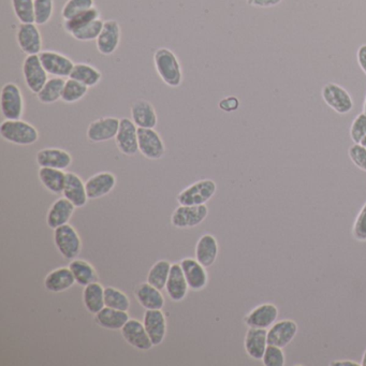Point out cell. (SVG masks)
<instances>
[{
  "label": "cell",
  "mask_w": 366,
  "mask_h": 366,
  "mask_svg": "<svg viewBox=\"0 0 366 366\" xmlns=\"http://www.w3.org/2000/svg\"><path fill=\"white\" fill-rule=\"evenodd\" d=\"M321 96L324 102L338 114H347L353 107V100L350 93L344 87L335 83L324 85L322 87Z\"/></svg>",
  "instance_id": "obj_10"
},
{
  "label": "cell",
  "mask_w": 366,
  "mask_h": 366,
  "mask_svg": "<svg viewBox=\"0 0 366 366\" xmlns=\"http://www.w3.org/2000/svg\"><path fill=\"white\" fill-rule=\"evenodd\" d=\"M220 252V246L216 238L212 234H204L199 238L196 245V259L206 266V268L212 266L216 261Z\"/></svg>",
  "instance_id": "obj_28"
},
{
  "label": "cell",
  "mask_w": 366,
  "mask_h": 366,
  "mask_svg": "<svg viewBox=\"0 0 366 366\" xmlns=\"http://www.w3.org/2000/svg\"><path fill=\"white\" fill-rule=\"evenodd\" d=\"M357 59L360 68H361L362 71H363L366 75V45H361V47L358 49Z\"/></svg>",
  "instance_id": "obj_50"
},
{
  "label": "cell",
  "mask_w": 366,
  "mask_h": 366,
  "mask_svg": "<svg viewBox=\"0 0 366 366\" xmlns=\"http://www.w3.org/2000/svg\"><path fill=\"white\" fill-rule=\"evenodd\" d=\"M63 196L70 201L75 208H83L89 200L86 186L82 178L73 172L66 173V183Z\"/></svg>",
  "instance_id": "obj_20"
},
{
  "label": "cell",
  "mask_w": 366,
  "mask_h": 366,
  "mask_svg": "<svg viewBox=\"0 0 366 366\" xmlns=\"http://www.w3.org/2000/svg\"><path fill=\"white\" fill-rule=\"evenodd\" d=\"M298 332V326L292 320H282L273 324L268 332V345L286 347L293 340Z\"/></svg>",
  "instance_id": "obj_25"
},
{
  "label": "cell",
  "mask_w": 366,
  "mask_h": 366,
  "mask_svg": "<svg viewBox=\"0 0 366 366\" xmlns=\"http://www.w3.org/2000/svg\"><path fill=\"white\" fill-rule=\"evenodd\" d=\"M17 43L26 55H39L43 52V36L37 24H20L17 31Z\"/></svg>",
  "instance_id": "obj_11"
},
{
  "label": "cell",
  "mask_w": 366,
  "mask_h": 366,
  "mask_svg": "<svg viewBox=\"0 0 366 366\" xmlns=\"http://www.w3.org/2000/svg\"><path fill=\"white\" fill-rule=\"evenodd\" d=\"M40 182L49 192L54 195L63 194L66 183L63 170L53 168H40L38 172Z\"/></svg>",
  "instance_id": "obj_33"
},
{
  "label": "cell",
  "mask_w": 366,
  "mask_h": 366,
  "mask_svg": "<svg viewBox=\"0 0 366 366\" xmlns=\"http://www.w3.org/2000/svg\"><path fill=\"white\" fill-rule=\"evenodd\" d=\"M121 39V29L119 22L115 20H107L103 24L100 35L97 38V49L105 56H110L119 49Z\"/></svg>",
  "instance_id": "obj_14"
},
{
  "label": "cell",
  "mask_w": 366,
  "mask_h": 366,
  "mask_svg": "<svg viewBox=\"0 0 366 366\" xmlns=\"http://www.w3.org/2000/svg\"><path fill=\"white\" fill-rule=\"evenodd\" d=\"M349 157L358 168L366 171V147L356 143L349 148Z\"/></svg>",
  "instance_id": "obj_46"
},
{
  "label": "cell",
  "mask_w": 366,
  "mask_h": 366,
  "mask_svg": "<svg viewBox=\"0 0 366 366\" xmlns=\"http://www.w3.org/2000/svg\"><path fill=\"white\" fill-rule=\"evenodd\" d=\"M262 361L266 366H282L284 364V356L282 348L277 346L268 345L264 352Z\"/></svg>",
  "instance_id": "obj_45"
},
{
  "label": "cell",
  "mask_w": 366,
  "mask_h": 366,
  "mask_svg": "<svg viewBox=\"0 0 366 366\" xmlns=\"http://www.w3.org/2000/svg\"><path fill=\"white\" fill-rule=\"evenodd\" d=\"M350 137L355 143H361L366 137V112L358 115L352 121Z\"/></svg>",
  "instance_id": "obj_44"
},
{
  "label": "cell",
  "mask_w": 366,
  "mask_h": 366,
  "mask_svg": "<svg viewBox=\"0 0 366 366\" xmlns=\"http://www.w3.org/2000/svg\"><path fill=\"white\" fill-rule=\"evenodd\" d=\"M22 70L26 86L31 93H39L49 79V75L40 61L39 55H27L24 59Z\"/></svg>",
  "instance_id": "obj_7"
},
{
  "label": "cell",
  "mask_w": 366,
  "mask_h": 366,
  "mask_svg": "<svg viewBox=\"0 0 366 366\" xmlns=\"http://www.w3.org/2000/svg\"><path fill=\"white\" fill-rule=\"evenodd\" d=\"M363 107H364V112H366V97H365V100H364Z\"/></svg>",
  "instance_id": "obj_54"
},
{
  "label": "cell",
  "mask_w": 366,
  "mask_h": 366,
  "mask_svg": "<svg viewBox=\"0 0 366 366\" xmlns=\"http://www.w3.org/2000/svg\"><path fill=\"white\" fill-rule=\"evenodd\" d=\"M116 176L107 171L93 175L85 183L89 200H96L110 194L116 186Z\"/></svg>",
  "instance_id": "obj_19"
},
{
  "label": "cell",
  "mask_w": 366,
  "mask_h": 366,
  "mask_svg": "<svg viewBox=\"0 0 366 366\" xmlns=\"http://www.w3.org/2000/svg\"><path fill=\"white\" fill-rule=\"evenodd\" d=\"M131 119L138 128H155L158 123L156 110L150 101L135 100L130 107Z\"/></svg>",
  "instance_id": "obj_21"
},
{
  "label": "cell",
  "mask_w": 366,
  "mask_h": 366,
  "mask_svg": "<svg viewBox=\"0 0 366 366\" xmlns=\"http://www.w3.org/2000/svg\"><path fill=\"white\" fill-rule=\"evenodd\" d=\"M103 24H105V22L102 20H95V21L89 23V25L84 26L79 31L71 33V36L77 41H81V43L93 41V40H97V38L100 35L103 29Z\"/></svg>",
  "instance_id": "obj_41"
},
{
  "label": "cell",
  "mask_w": 366,
  "mask_h": 366,
  "mask_svg": "<svg viewBox=\"0 0 366 366\" xmlns=\"http://www.w3.org/2000/svg\"><path fill=\"white\" fill-rule=\"evenodd\" d=\"M266 329L250 328L245 336V349L247 355L254 360H262L268 347V332Z\"/></svg>",
  "instance_id": "obj_30"
},
{
  "label": "cell",
  "mask_w": 366,
  "mask_h": 366,
  "mask_svg": "<svg viewBox=\"0 0 366 366\" xmlns=\"http://www.w3.org/2000/svg\"><path fill=\"white\" fill-rule=\"evenodd\" d=\"M138 129L132 119L128 117L121 119V125L115 137V142L121 154L131 157L139 152Z\"/></svg>",
  "instance_id": "obj_9"
},
{
  "label": "cell",
  "mask_w": 366,
  "mask_h": 366,
  "mask_svg": "<svg viewBox=\"0 0 366 366\" xmlns=\"http://www.w3.org/2000/svg\"><path fill=\"white\" fill-rule=\"evenodd\" d=\"M137 301L145 310H162L165 306L164 294L150 282H141L135 289Z\"/></svg>",
  "instance_id": "obj_26"
},
{
  "label": "cell",
  "mask_w": 366,
  "mask_h": 366,
  "mask_svg": "<svg viewBox=\"0 0 366 366\" xmlns=\"http://www.w3.org/2000/svg\"><path fill=\"white\" fill-rule=\"evenodd\" d=\"M98 19H100V12H99V10L97 9L96 7H93L91 8V9L87 10V11L75 15L73 19L63 21V29H65L66 33L71 35V33H75V31H79V29H82L84 26L89 25L91 22Z\"/></svg>",
  "instance_id": "obj_37"
},
{
  "label": "cell",
  "mask_w": 366,
  "mask_h": 366,
  "mask_svg": "<svg viewBox=\"0 0 366 366\" xmlns=\"http://www.w3.org/2000/svg\"><path fill=\"white\" fill-rule=\"evenodd\" d=\"M360 144H362L364 147H366V137L363 139V140L361 141V143H360Z\"/></svg>",
  "instance_id": "obj_53"
},
{
  "label": "cell",
  "mask_w": 366,
  "mask_h": 366,
  "mask_svg": "<svg viewBox=\"0 0 366 366\" xmlns=\"http://www.w3.org/2000/svg\"><path fill=\"white\" fill-rule=\"evenodd\" d=\"M105 303L107 307L128 312L130 301L125 292L114 287L105 288Z\"/></svg>",
  "instance_id": "obj_39"
},
{
  "label": "cell",
  "mask_w": 366,
  "mask_h": 366,
  "mask_svg": "<svg viewBox=\"0 0 366 366\" xmlns=\"http://www.w3.org/2000/svg\"><path fill=\"white\" fill-rule=\"evenodd\" d=\"M143 324L153 345L159 346L165 341L167 334V319L162 310H145Z\"/></svg>",
  "instance_id": "obj_16"
},
{
  "label": "cell",
  "mask_w": 366,
  "mask_h": 366,
  "mask_svg": "<svg viewBox=\"0 0 366 366\" xmlns=\"http://www.w3.org/2000/svg\"><path fill=\"white\" fill-rule=\"evenodd\" d=\"M184 272L185 278L188 284L189 289L200 291L206 287L208 282V274L206 266L194 258H184L180 262Z\"/></svg>",
  "instance_id": "obj_17"
},
{
  "label": "cell",
  "mask_w": 366,
  "mask_h": 366,
  "mask_svg": "<svg viewBox=\"0 0 366 366\" xmlns=\"http://www.w3.org/2000/svg\"><path fill=\"white\" fill-rule=\"evenodd\" d=\"M119 125L121 119L117 117H101L91 121L86 131L87 139L93 143L112 140L119 132Z\"/></svg>",
  "instance_id": "obj_13"
},
{
  "label": "cell",
  "mask_w": 366,
  "mask_h": 366,
  "mask_svg": "<svg viewBox=\"0 0 366 366\" xmlns=\"http://www.w3.org/2000/svg\"><path fill=\"white\" fill-rule=\"evenodd\" d=\"M282 0H246V3L252 7L272 8L280 5Z\"/></svg>",
  "instance_id": "obj_49"
},
{
  "label": "cell",
  "mask_w": 366,
  "mask_h": 366,
  "mask_svg": "<svg viewBox=\"0 0 366 366\" xmlns=\"http://www.w3.org/2000/svg\"><path fill=\"white\" fill-rule=\"evenodd\" d=\"M75 284V278L69 266L55 268L47 274L45 280V289L53 293H61L70 289Z\"/></svg>",
  "instance_id": "obj_27"
},
{
  "label": "cell",
  "mask_w": 366,
  "mask_h": 366,
  "mask_svg": "<svg viewBox=\"0 0 366 366\" xmlns=\"http://www.w3.org/2000/svg\"><path fill=\"white\" fill-rule=\"evenodd\" d=\"M47 75L56 77H69L75 63L63 54L55 51H43L39 54Z\"/></svg>",
  "instance_id": "obj_12"
},
{
  "label": "cell",
  "mask_w": 366,
  "mask_h": 366,
  "mask_svg": "<svg viewBox=\"0 0 366 366\" xmlns=\"http://www.w3.org/2000/svg\"><path fill=\"white\" fill-rule=\"evenodd\" d=\"M217 185L213 180H200L189 185L176 197L180 206H203L216 194Z\"/></svg>",
  "instance_id": "obj_4"
},
{
  "label": "cell",
  "mask_w": 366,
  "mask_h": 366,
  "mask_svg": "<svg viewBox=\"0 0 366 366\" xmlns=\"http://www.w3.org/2000/svg\"><path fill=\"white\" fill-rule=\"evenodd\" d=\"M154 66L160 79L171 89H178L183 82V70L178 56L167 47H160L154 54Z\"/></svg>",
  "instance_id": "obj_1"
},
{
  "label": "cell",
  "mask_w": 366,
  "mask_h": 366,
  "mask_svg": "<svg viewBox=\"0 0 366 366\" xmlns=\"http://www.w3.org/2000/svg\"><path fill=\"white\" fill-rule=\"evenodd\" d=\"M71 79H77V82L86 85L89 89L97 86L102 79V75L97 68L89 63H75L71 73Z\"/></svg>",
  "instance_id": "obj_34"
},
{
  "label": "cell",
  "mask_w": 366,
  "mask_h": 366,
  "mask_svg": "<svg viewBox=\"0 0 366 366\" xmlns=\"http://www.w3.org/2000/svg\"><path fill=\"white\" fill-rule=\"evenodd\" d=\"M54 12V0H35V24L45 25L51 21Z\"/></svg>",
  "instance_id": "obj_43"
},
{
  "label": "cell",
  "mask_w": 366,
  "mask_h": 366,
  "mask_svg": "<svg viewBox=\"0 0 366 366\" xmlns=\"http://www.w3.org/2000/svg\"><path fill=\"white\" fill-rule=\"evenodd\" d=\"M362 366H366V350L364 352L363 359H362Z\"/></svg>",
  "instance_id": "obj_52"
},
{
  "label": "cell",
  "mask_w": 366,
  "mask_h": 366,
  "mask_svg": "<svg viewBox=\"0 0 366 366\" xmlns=\"http://www.w3.org/2000/svg\"><path fill=\"white\" fill-rule=\"evenodd\" d=\"M95 7L93 0H67L61 10L63 21L73 19L75 15Z\"/></svg>",
  "instance_id": "obj_42"
},
{
  "label": "cell",
  "mask_w": 366,
  "mask_h": 366,
  "mask_svg": "<svg viewBox=\"0 0 366 366\" xmlns=\"http://www.w3.org/2000/svg\"><path fill=\"white\" fill-rule=\"evenodd\" d=\"M332 365H352V366H358L359 364L355 363V362L351 361H345V362H334V363H332Z\"/></svg>",
  "instance_id": "obj_51"
},
{
  "label": "cell",
  "mask_w": 366,
  "mask_h": 366,
  "mask_svg": "<svg viewBox=\"0 0 366 366\" xmlns=\"http://www.w3.org/2000/svg\"><path fill=\"white\" fill-rule=\"evenodd\" d=\"M1 113L6 119H21L25 109L23 93L15 83H6L0 95Z\"/></svg>",
  "instance_id": "obj_5"
},
{
  "label": "cell",
  "mask_w": 366,
  "mask_h": 366,
  "mask_svg": "<svg viewBox=\"0 0 366 366\" xmlns=\"http://www.w3.org/2000/svg\"><path fill=\"white\" fill-rule=\"evenodd\" d=\"M36 161L40 168H53L66 170L73 164V156L61 148H43L36 155Z\"/></svg>",
  "instance_id": "obj_18"
},
{
  "label": "cell",
  "mask_w": 366,
  "mask_h": 366,
  "mask_svg": "<svg viewBox=\"0 0 366 366\" xmlns=\"http://www.w3.org/2000/svg\"><path fill=\"white\" fill-rule=\"evenodd\" d=\"M83 303L87 312L96 315L105 306V288L99 282L87 284L83 290Z\"/></svg>",
  "instance_id": "obj_31"
},
{
  "label": "cell",
  "mask_w": 366,
  "mask_h": 366,
  "mask_svg": "<svg viewBox=\"0 0 366 366\" xmlns=\"http://www.w3.org/2000/svg\"><path fill=\"white\" fill-rule=\"evenodd\" d=\"M69 268L73 272L75 278V282L82 287H86L87 284L98 282L99 276L97 270L86 260L75 259L71 260Z\"/></svg>",
  "instance_id": "obj_32"
},
{
  "label": "cell",
  "mask_w": 366,
  "mask_h": 366,
  "mask_svg": "<svg viewBox=\"0 0 366 366\" xmlns=\"http://www.w3.org/2000/svg\"><path fill=\"white\" fill-rule=\"evenodd\" d=\"M208 208L203 206H180L171 216V224L178 229H190L199 226L206 220Z\"/></svg>",
  "instance_id": "obj_6"
},
{
  "label": "cell",
  "mask_w": 366,
  "mask_h": 366,
  "mask_svg": "<svg viewBox=\"0 0 366 366\" xmlns=\"http://www.w3.org/2000/svg\"><path fill=\"white\" fill-rule=\"evenodd\" d=\"M89 87L82 83L77 82V79H66L65 86H63V95H61V101L65 103H75L86 96Z\"/></svg>",
  "instance_id": "obj_38"
},
{
  "label": "cell",
  "mask_w": 366,
  "mask_h": 366,
  "mask_svg": "<svg viewBox=\"0 0 366 366\" xmlns=\"http://www.w3.org/2000/svg\"><path fill=\"white\" fill-rule=\"evenodd\" d=\"M353 236L361 242L366 241V203L360 212L357 220H356L355 227H353Z\"/></svg>",
  "instance_id": "obj_47"
},
{
  "label": "cell",
  "mask_w": 366,
  "mask_h": 366,
  "mask_svg": "<svg viewBox=\"0 0 366 366\" xmlns=\"http://www.w3.org/2000/svg\"><path fill=\"white\" fill-rule=\"evenodd\" d=\"M11 3L20 23H35V0H11Z\"/></svg>",
  "instance_id": "obj_40"
},
{
  "label": "cell",
  "mask_w": 366,
  "mask_h": 366,
  "mask_svg": "<svg viewBox=\"0 0 366 366\" xmlns=\"http://www.w3.org/2000/svg\"><path fill=\"white\" fill-rule=\"evenodd\" d=\"M65 82L66 79H63V77H53L47 79L43 89L37 93L38 100L47 105L61 100Z\"/></svg>",
  "instance_id": "obj_35"
},
{
  "label": "cell",
  "mask_w": 366,
  "mask_h": 366,
  "mask_svg": "<svg viewBox=\"0 0 366 366\" xmlns=\"http://www.w3.org/2000/svg\"><path fill=\"white\" fill-rule=\"evenodd\" d=\"M0 135L3 140L12 144L29 146L39 140V131L29 121L22 119H6L0 125Z\"/></svg>",
  "instance_id": "obj_2"
},
{
  "label": "cell",
  "mask_w": 366,
  "mask_h": 366,
  "mask_svg": "<svg viewBox=\"0 0 366 366\" xmlns=\"http://www.w3.org/2000/svg\"><path fill=\"white\" fill-rule=\"evenodd\" d=\"M189 286L185 278L184 272L180 264H173L170 275L166 284V291L173 302H181L186 298Z\"/></svg>",
  "instance_id": "obj_24"
},
{
  "label": "cell",
  "mask_w": 366,
  "mask_h": 366,
  "mask_svg": "<svg viewBox=\"0 0 366 366\" xmlns=\"http://www.w3.org/2000/svg\"><path fill=\"white\" fill-rule=\"evenodd\" d=\"M121 335L127 344L141 351H148L154 347L150 336L147 334L143 322L137 319H129L121 330Z\"/></svg>",
  "instance_id": "obj_15"
},
{
  "label": "cell",
  "mask_w": 366,
  "mask_h": 366,
  "mask_svg": "<svg viewBox=\"0 0 366 366\" xmlns=\"http://www.w3.org/2000/svg\"><path fill=\"white\" fill-rule=\"evenodd\" d=\"M54 243L59 254L68 260H73L82 252V240L75 227L67 224L54 229Z\"/></svg>",
  "instance_id": "obj_3"
},
{
  "label": "cell",
  "mask_w": 366,
  "mask_h": 366,
  "mask_svg": "<svg viewBox=\"0 0 366 366\" xmlns=\"http://www.w3.org/2000/svg\"><path fill=\"white\" fill-rule=\"evenodd\" d=\"M75 206L70 201L63 198L57 199L49 208L47 215V224L51 229H56L59 227L67 224L70 222L71 217L75 211Z\"/></svg>",
  "instance_id": "obj_22"
},
{
  "label": "cell",
  "mask_w": 366,
  "mask_h": 366,
  "mask_svg": "<svg viewBox=\"0 0 366 366\" xmlns=\"http://www.w3.org/2000/svg\"><path fill=\"white\" fill-rule=\"evenodd\" d=\"M171 266L172 264L168 260H159L156 264H153L150 272L147 274V282H150L157 289H166L167 282H168L169 275H170Z\"/></svg>",
  "instance_id": "obj_36"
},
{
  "label": "cell",
  "mask_w": 366,
  "mask_h": 366,
  "mask_svg": "<svg viewBox=\"0 0 366 366\" xmlns=\"http://www.w3.org/2000/svg\"><path fill=\"white\" fill-rule=\"evenodd\" d=\"M218 107H220V110L224 111V112H234V111L238 110V107H240V101L236 97H227V98L220 100Z\"/></svg>",
  "instance_id": "obj_48"
},
{
  "label": "cell",
  "mask_w": 366,
  "mask_h": 366,
  "mask_svg": "<svg viewBox=\"0 0 366 366\" xmlns=\"http://www.w3.org/2000/svg\"><path fill=\"white\" fill-rule=\"evenodd\" d=\"M278 317V310L273 304H262L254 308L245 317V323L250 328L268 329L272 327Z\"/></svg>",
  "instance_id": "obj_23"
},
{
  "label": "cell",
  "mask_w": 366,
  "mask_h": 366,
  "mask_svg": "<svg viewBox=\"0 0 366 366\" xmlns=\"http://www.w3.org/2000/svg\"><path fill=\"white\" fill-rule=\"evenodd\" d=\"M129 319L130 317H129L128 312L114 310V308L107 307V306H105L99 313L95 315V321L99 327L111 330V331L121 330Z\"/></svg>",
  "instance_id": "obj_29"
},
{
  "label": "cell",
  "mask_w": 366,
  "mask_h": 366,
  "mask_svg": "<svg viewBox=\"0 0 366 366\" xmlns=\"http://www.w3.org/2000/svg\"><path fill=\"white\" fill-rule=\"evenodd\" d=\"M139 152L151 160H158L166 154V146L154 128L138 129Z\"/></svg>",
  "instance_id": "obj_8"
}]
</instances>
